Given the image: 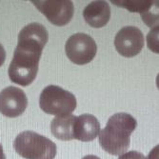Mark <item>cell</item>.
<instances>
[{"mask_svg": "<svg viewBox=\"0 0 159 159\" xmlns=\"http://www.w3.org/2000/svg\"><path fill=\"white\" fill-rule=\"evenodd\" d=\"M13 148L25 159H54L57 153L54 142L33 131H25L17 134Z\"/></svg>", "mask_w": 159, "mask_h": 159, "instance_id": "obj_3", "label": "cell"}, {"mask_svg": "<svg viewBox=\"0 0 159 159\" xmlns=\"http://www.w3.org/2000/svg\"><path fill=\"white\" fill-rule=\"evenodd\" d=\"M100 133V123L93 114L84 113L76 116L74 128V136L82 142L93 141Z\"/></svg>", "mask_w": 159, "mask_h": 159, "instance_id": "obj_9", "label": "cell"}, {"mask_svg": "<svg viewBox=\"0 0 159 159\" xmlns=\"http://www.w3.org/2000/svg\"><path fill=\"white\" fill-rule=\"evenodd\" d=\"M28 98L23 90L9 86L0 92V112L10 118L18 117L26 111Z\"/></svg>", "mask_w": 159, "mask_h": 159, "instance_id": "obj_8", "label": "cell"}, {"mask_svg": "<svg viewBox=\"0 0 159 159\" xmlns=\"http://www.w3.org/2000/svg\"><path fill=\"white\" fill-rule=\"evenodd\" d=\"M32 2L52 25L66 26L74 17L75 6L70 0H33Z\"/></svg>", "mask_w": 159, "mask_h": 159, "instance_id": "obj_6", "label": "cell"}, {"mask_svg": "<svg viewBox=\"0 0 159 159\" xmlns=\"http://www.w3.org/2000/svg\"><path fill=\"white\" fill-rule=\"evenodd\" d=\"M111 2L114 5L127 9L129 11L139 12L144 22L149 27L153 26V24L155 23L158 24V16L150 12V11H152L151 9L158 4L156 3V1H129V0H127V1H123V0L115 1V0H112Z\"/></svg>", "mask_w": 159, "mask_h": 159, "instance_id": "obj_11", "label": "cell"}, {"mask_svg": "<svg viewBox=\"0 0 159 159\" xmlns=\"http://www.w3.org/2000/svg\"><path fill=\"white\" fill-rule=\"evenodd\" d=\"M0 159H6V155L4 153V151H3V147L1 145V143H0Z\"/></svg>", "mask_w": 159, "mask_h": 159, "instance_id": "obj_15", "label": "cell"}, {"mask_svg": "<svg viewBox=\"0 0 159 159\" xmlns=\"http://www.w3.org/2000/svg\"><path fill=\"white\" fill-rule=\"evenodd\" d=\"M48 40L47 29L40 23H31L22 29L8 70L11 82L27 87L34 81L42 52Z\"/></svg>", "mask_w": 159, "mask_h": 159, "instance_id": "obj_1", "label": "cell"}, {"mask_svg": "<svg viewBox=\"0 0 159 159\" xmlns=\"http://www.w3.org/2000/svg\"><path fill=\"white\" fill-rule=\"evenodd\" d=\"M83 17L91 27L102 28L111 19V7L106 1H93L84 9Z\"/></svg>", "mask_w": 159, "mask_h": 159, "instance_id": "obj_10", "label": "cell"}, {"mask_svg": "<svg viewBox=\"0 0 159 159\" xmlns=\"http://www.w3.org/2000/svg\"><path fill=\"white\" fill-rule=\"evenodd\" d=\"M118 159H146V158L139 152L131 151V152H127L119 155Z\"/></svg>", "mask_w": 159, "mask_h": 159, "instance_id": "obj_13", "label": "cell"}, {"mask_svg": "<svg viewBox=\"0 0 159 159\" xmlns=\"http://www.w3.org/2000/svg\"><path fill=\"white\" fill-rule=\"evenodd\" d=\"M40 109L48 113L61 116L73 112L77 106L74 93L62 89L59 86L49 85L43 90L39 96Z\"/></svg>", "mask_w": 159, "mask_h": 159, "instance_id": "obj_4", "label": "cell"}, {"mask_svg": "<svg viewBox=\"0 0 159 159\" xmlns=\"http://www.w3.org/2000/svg\"><path fill=\"white\" fill-rule=\"evenodd\" d=\"M76 116L73 114L55 116L51 123V131L54 137L63 141L75 139L74 128Z\"/></svg>", "mask_w": 159, "mask_h": 159, "instance_id": "obj_12", "label": "cell"}, {"mask_svg": "<svg viewBox=\"0 0 159 159\" xmlns=\"http://www.w3.org/2000/svg\"><path fill=\"white\" fill-rule=\"evenodd\" d=\"M65 52L68 58L76 65H86L93 60L97 52L94 39L83 33L70 35L66 44Z\"/></svg>", "mask_w": 159, "mask_h": 159, "instance_id": "obj_5", "label": "cell"}, {"mask_svg": "<svg viewBox=\"0 0 159 159\" xmlns=\"http://www.w3.org/2000/svg\"><path fill=\"white\" fill-rule=\"evenodd\" d=\"M114 47L120 55L127 58L134 57L144 47V35L137 27H123L114 37Z\"/></svg>", "mask_w": 159, "mask_h": 159, "instance_id": "obj_7", "label": "cell"}, {"mask_svg": "<svg viewBox=\"0 0 159 159\" xmlns=\"http://www.w3.org/2000/svg\"><path fill=\"white\" fill-rule=\"evenodd\" d=\"M137 127V121L127 112H117L111 116L106 127L100 129L99 144L105 152L121 155L129 148L131 134Z\"/></svg>", "mask_w": 159, "mask_h": 159, "instance_id": "obj_2", "label": "cell"}, {"mask_svg": "<svg viewBox=\"0 0 159 159\" xmlns=\"http://www.w3.org/2000/svg\"><path fill=\"white\" fill-rule=\"evenodd\" d=\"M6 60V51L4 47L0 44V67H1Z\"/></svg>", "mask_w": 159, "mask_h": 159, "instance_id": "obj_14", "label": "cell"}, {"mask_svg": "<svg viewBox=\"0 0 159 159\" xmlns=\"http://www.w3.org/2000/svg\"><path fill=\"white\" fill-rule=\"evenodd\" d=\"M82 159H101V158H99V157H98V156H96V155L89 154V155H86V156H84Z\"/></svg>", "mask_w": 159, "mask_h": 159, "instance_id": "obj_16", "label": "cell"}]
</instances>
